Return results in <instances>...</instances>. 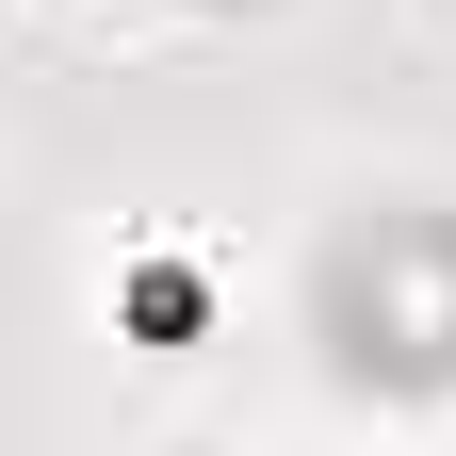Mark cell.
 Listing matches in <instances>:
<instances>
[{
	"mask_svg": "<svg viewBox=\"0 0 456 456\" xmlns=\"http://www.w3.org/2000/svg\"><path fill=\"white\" fill-rule=\"evenodd\" d=\"M326 342L391 391L456 375V228H359L326 261Z\"/></svg>",
	"mask_w": 456,
	"mask_h": 456,
	"instance_id": "obj_1",
	"label": "cell"
},
{
	"mask_svg": "<svg viewBox=\"0 0 456 456\" xmlns=\"http://www.w3.org/2000/svg\"><path fill=\"white\" fill-rule=\"evenodd\" d=\"M131 326L180 342V326H196V261H131Z\"/></svg>",
	"mask_w": 456,
	"mask_h": 456,
	"instance_id": "obj_2",
	"label": "cell"
}]
</instances>
